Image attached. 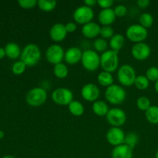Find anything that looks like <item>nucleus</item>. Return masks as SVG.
I'll use <instances>...</instances> for the list:
<instances>
[{
	"instance_id": "1",
	"label": "nucleus",
	"mask_w": 158,
	"mask_h": 158,
	"mask_svg": "<svg viewBox=\"0 0 158 158\" xmlns=\"http://www.w3.org/2000/svg\"><path fill=\"white\" fill-rule=\"evenodd\" d=\"M41 59V50L35 43H29L23 49L20 56V60L26 66H34Z\"/></svg>"
},
{
	"instance_id": "2",
	"label": "nucleus",
	"mask_w": 158,
	"mask_h": 158,
	"mask_svg": "<svg viewBox=\"0 0 158 158\" xmlns=\"http://www.w3.org/2000/svg\"><path fill=\"white\" fill-rule=\"evenodd\" d=\"M119 57L117 52L112 49H107L100 55V66L103 71L113 72L118 69Z\"/></svg>"
},
{
	"instance_id": "3",
	"label": "nucleus",
	"mask_w": 158,
	"mask_h": 158,
	"mask_svg": "<svg viewBox=\"0 0 158 158\" xmlns=\"http://www.w3.org/2000/svg\"><path fill=\"white\" fill-rule=\"evenodd\" d=\"M127 93L122 86L113 84L106 87L105 90V98L113 105H119L125 101Z\"/></svg>"
},
{
	"instance_id": "4",
	"label": "nucleus",
	"mask_w": 158,
	"mask_h": 158,
	"mask_svg": "<svg viewBox=\"0 0 158 158\" xmlns=\"http://www.w3.org/2000/svg\"><path fill=\"white\" fill-rule=\"evenodd\" d=\"M117 80L122 86H131L134 84L137 74L131 65L123 64L117 69Z\"/></svg>"
},
{
	"instance_id": "5",
	"label": "nucleus",
	"mask_w": 158,
	"mask_h": 158,
	"mask_svg": "<svg viewBox=\"0 0 158 158\" xmlns=\"http://www.w3.org/2000/svg\"><path fill=\"white\" fill-rule=\"evenodd\" d=\"M81 63L86 70L94 72L100 66V56L94 49H86L83 52Z\"/></svg>"
},
{
	"instance_id": "6",
	"label": "nucleus",
	"mask_w": 158,
	"mask_h": 158,
	"mask_svg": "<svg viewBox=\"0 0 158 158\" xmlns=\"http://www.w3.org/2000/svg\"><path fill=\"white\" fill-rule=\"evenodd\" d=\"M47 99V92L43 87H34L27 93L26 101L30 106L38 107L44 104Z\"/></svg>"
},
{
	"instance_id": "7",
	"label": "nucleus",
	"mask_w": 158,
	"mask_h": 158,
	"mask_svg": "<svg viewBox=\"0 0 158 158\" xmlns=\"http://www.w3.org/2000/svg\"><path fill=\"white\" fill-rule=\"evenodd\" d=\"M148 35V29L140 24H132L126 30V37L134 43H141Z\"/></svg>"
},
{
	"instance_id": "8",
	"label": "nucleus",
	"mask_w": 158,
	"mask_h": 158,
	"mask_svg": "<svg viewBox=\"0 0 158 158\" xmlns=\"http://www.w3.org/2000/svg\"><path fill=\"white\" fill-rule=\"evenodd\" d=\"M52 101L61 106H68L73 100V93L66 87H59L51 94Z\"/></svg>"
},
{
	"instance_id": "9",
	"label": "nucleus",
	"mask_w": 158,
	"mask_h": 158,
	"mask_svg": "<svg viewBox=\"0 0 158 158\" xmlns=\"http://www.w3.org/2000/svg\"><path fill=\"white\" fill-rule=\"evenodd\" d=\"M73 16L76 23L83 26L92 22V19L94 18V11L91 7L83 5L75 9Z\"/></svg>"
},
{
	"instance_id": "10",
	"label": "nucleus",
	"mask_w": 158,
	"mask_h": 158,
	"mask_svg": "<svg viewBox=\"0 0 158 158\" xmlns=\"http://www.w3.org/2000/svg\"><path fill=\"white\" fill-rule=\"evenodd\" d=\"M106 121L114 127H120L127 120V114L123 110L119 107H114L109 110L106 116Z\"/></svg>"
},
{
	"instance_id": "11",
	"label": "nucleus",
	"mask_w": 158,
	"mask_h": 158,
	"mask_svg": "<svg viewBox=\"0 0 158 158\" xmlns=\"http://www.w3.org/2000/svg\"><path fill=\"white\" fill-rule=\"evenodd\" d=\"M65 51L63 48L59 44H52L46 49V58L49 63L56 65L62 63L64 60Z\"/></svg>"
},
{
	"instance_id": "12",
	"label": "nucleus",
	"mask_w": 158,
	"mask_h": 158,
	"mask_svg": "<svg viewBox=\"0 0 158 158\" xmlns=\"http://www.w3.org/2000/svg\"><path fill=\"white\" fill-rule=\"evenodd\" d=\"M151 53V47L144 42L134 43L131 48V55L135 60L143 61L149 58Z\"/></svg>"
},
{
	"instance_id": "13",
	"label": "nucleus",
	"mask_w": 158,
	"mask_h": 158,
	"mask_svg": "<svg viewBox=\"0 0 158 158\" xmlns=\"http://www.w3.org/2000/svg\"><path fill=\"white\" fill-rule=\"evenodd\" d=\"M125 135L126 134L123 132L121 128L112 127L108 130L106 138L110 144L114 147H117L124 143Z\"/></svg>"
},
{
	"instance_id": "14",
	"label": "nucleus",
	"mask_w": 158,
	"mask_h": 158,
	"mask_svg": "<svg viewBox=\"0 0 158 158\" xmlns=\"http://www.w3.org/2000/svg\"><path fill=\"white\" fill-rule=\"evenodd\" d=\"M81 96L86 101L95 102L98 100L100 90L97 85L89 83L83 85L81 88Z\"/></svg>"
},
{
	"instance_id": "15",
	"label": "nucleus",
	"mask_w": 158,
	"mask_h": 158,
	"mask_svg": "<svg viewBox=\"0 0 158 158\" xmlns=\"http://www.w3.org/2000/svg\"><path fill=\"white\" fill-rule=\"evenodd\" d=\"M67 33L68 32L65 27V24L60 23H57L52 25L49 32L51 40L56 43L63 41L66 39Z\"/></svg>"
},
{
	"instance_id": "16",
	"label": "nucleus",
	"mask_w": 158,
	"mask_h": 158,
	"mask_svg": "<svg viewBox=\"0 0 158 158\" xmlns=\"http://www.w3.org/2000/svg\"><path fill=\"white\" fill-rule=\"evenodd\" d=\"M83 51L77 46L69 47L66 51H65L64 60L66 63L69 65L77 64L79 62H81Z\"/></svg>"
},
{
	"instance_id": "17",
	"label": "nucleus",
	"mask_w": 158,
	"mask_h": 158,
	"mask_svg": "<svg viewBox=\"0 0 158 158\" xmlns=\"http://www.w3.org/2000/svg\"><path fill=\"white\" fill-rule=\"evenodd\" d=\"M101 26L97 24L95 22H90L86 24L83 25L82 27V34L86 38L94 39L98 36L100 33Z\"/></svg>"
},
{
	"instance_id": "18",
	"label": "nucleus",
	"mask_w": 158,
	"mask_h": 158,
	"mask_svg": "<svg viewBox=\"0 0 158 158\" xmlns=\"http://www.w3.org/2000/svg\"><path fill=\"white\" fill-rule=\"evenodd\" d=\"M116 15L114 12V9L110 8V9H102L98 15V20L103 26H110L111 24L114 23L116 19Z\"/></svg>"
},
{
	"instance_id": "19",
	"label": "nucleus",
	"mask_w": 158,
	"mask_h": 158,
	"mask_svg": "<svg viewBox=\"0 0 158 158\" xmlns=\"http://www.w3.org/2000/svg\"><path fill=\"white\" fill-rule=\"evenodd\" d=\"M112 158H133V149L123 143L119 146L114 147L111 153Z\"/></svg>"
},
{
	"instance_id": "20",
	"label": "nucleus",
	"mask_w": 158,
	"mask_h": 158,
	"mask_svg": "<svg viewBox=\"0 0 158 158\" xmlns=\"http://www.w3.org/2000/svg\"><path fill=\"white\" fill-rule=\"evenodd\" d=\"M5 51H6V56L12 60H15V59L20 57L22 52L19 46L13 42H10L6 44V47H5Z\"/></svg>"
},
{
	"instance_id": "21",
	"label": "nucleus",
	"mask_w": 158,
	"mask_h": 158,
	"mask_svg": "<svg viewBox=\"0 0 158 158\" xmlns=\"http://www.w3.org/2000/svg\"><path fill=\"white\" fill-rule=\"evenodd\" d=\"M110 108L107 103L103 100H97V101L94 102L92 105V110L96 115L99 117H106L109 111Z\"/></svg>"
},
{
	"instance_id": "22",
	"label": "nucleus",
	"mask_w": 158,
	"mask_h": 158,
	"mask_svg": "<svg viewBox=\"0 0 158 158\" xmlns=\"http://www.w3.org/2000/svg\"><path fill=\"white\" fill-rule=\"evenodd\" d=\"M125 43V37L122 34L117 33L114 34L110 39L109 46L112 50L115 52H118L120 49H122Z\"/></svg>"
},
{
	"instance_id": "23",
	"label": "nucleus",
	"mask_w": 158,
	"mask_h": 158,
	"mask_svg": "<svg viewBox=\"0 0 158 158\" xmlns=\"http://www.w3.org/2000/svg\"><path fill=\"white\" fill-rule=\"evenodd\" d=\"M114 77L112 73L106 71H102L97 76V82L102 86H108L114 84Z\"/></svg>"
},
{
	"instance_id": "24",
	"label": "nucleus",
	"mask_w": 158,
	"mask_h": 158,
	"mask_svg": "<svg viewBox=\"0 0 158 158\" xmlns=\"http://www.w3.org/2000/svg\"><path fill=\"white\" fill-rule=\"evenodd\" d=\"M68 110L72 115L75 117H80L84 113V106L81 102L78 100H73L69 105H68Z\"/></svg>"
},
{
	"instance_id": "25",
	"label": "nucleus",
	"mask_w": 158,
	"mask_h": 158,
	"mask_svg": "<svg viewBox=\"0 0 158 158\" xmlns=\"http://www.w3.org/2000/svg\"><path fill=\"white\" fill-rule=\"evenodd\" d=\"M69 73V69L65 63H60L55 65L53 67V74L58 79L66 78Z\"/></svg>"
},
{
	"instance_id": "26",
	"label": "nucleus",
	"mask_w": 158,
	"mask_h": 158,
	"mask_svg": "<svg viewBox=\"0 0 158 158\" xmlns=\"http://www.w3.org/2000/svg\"><path fill=\"white\" fill-rule=\"evenodd\" d=\"M145 117L151 124H158V106H151L145 112Z\"/></svg>"
},
{
	"instance_id": "27",
	"label": "nucleus",
	"mask_w": 158,
	"mask_h": 158,
	"mask_svg": "<svg viewBox=\"0 0 158 158\" xmlns=\"http://www.w3.org/2000/svg\"><path fill=\"white\" fill-rule=\"evenodd\" d=\"M139 142V137L136 133L134 132H129L126 134L125 135L124 143L127 145L129 148L134 150L136 148Z\"/></svg>"
},
{
	"instance_id": "28",
	"label": "nucleus",
	"mask_w": 158,
	"mask_h": 158,
	"mask_svg": "<svg viewBox=\"0 0 158 158\" xmlns=\"http://www.w3.org/2000/svg\"><path fill=\"white\" fill-rule=\"evenodd\" d=\"M56 4V1H54V0H49V1H47V0H39L37 6L42 11L51 12V11L55 9Z\"/></svg>"
},
{
	"instance_id": "29",
	"label": "nucleus",
	"mask_w": 158,
	"mask_h": 158,
	"mask_svg": "<svg viewBox=\"0 0 158 158\" xmlns=\"http://www.w3.org/2000/svg\"><path fill=\"white\" fill-rule=\"evenodd\" d=\"M134 85L136 86V88H137L138 89H140V90H144V89H148V88L149 87L150 81L147 78L146 76L144 75L137 76Z\"/></svg>"
},
{
	"instance_id": "30",
	"label": "nucleus",
	"mask_w": 158,
	"mask_h": 158,
	"mask_svg": "<svg viewBox=\"0 0 158 158\" xmlns=\"http://www.w3.org/2000/svg\"><path fill=\"white\" fill-rule=\"evenodd\" d=\"M139 22H140V25L148 29V28L152 26L153 23H154V17L151 14L148 13V12H144L140 15V18H139Z\"/></svg>"
},
{
	"instance_id": "31",
	"label": "nucleus",
	"mask_w": 158,
	"mask_h": 158,
	"mask_svg": "<svg viewBox=\"0 0 158 158\" xmlns=\"http://www.w3.org/2000/svg\"><path fill=\"white\" fill-rule=\"evenodd\" d=\"M108 43L106 40L103 38H97L96 39L95 41L94 42V50L97 51V52H104L105 51L107 50Z\"/></svg>"
},
{
	"instance_id": "32",
	"label": "nucleus",
	"mask_w": 158,
	"mask_h": 158,
	"mask_svg": "<svg viewBox=\"0 0 158 158\" xmlns=\"http://www.w3.org/2000/svg\"><path fill=\"white\" fill-rule=\"evenodd\" d=\"M136 103H137V106L139 110L142 111H145V112L151 106V100H149L148 97H144V96L138 97Z\"/></svg>"
},
{
	"instance_id": "33",
	"label": "nucleus",
	"mask_w": 158,
	"mask_h": 158,
	"mask_svg": "<svg viewBox=\"0 0 158 158\" xmlns=\"http://www.w3.org/2000/svg\"><path fill=\"white\" fill-rule=\"evenodd\" d=\"M26 65L21 60L15 62L12 66V72L17 76L22 75L26 71Z\"/></svg>"
},
{
	"instance_id": "34",
	"label": "nucleus",
	"mask_w": 158,
	"mask_h": 158,
	"mask_svg": "<svg viewBox=\"0 0 158 158\" xmlns=\"http://www.w3.org/2000/svg\"><path fill=\"white\" fill-rule=\"evenodd\" d=\"M145 74L150 82H156L158 80V68L156 66L148 68Z\"/></svg>"
},
{
	"instance_id": "35",
	"label": "nucleus",
	"mask_w": 158,
	"mask_h": 158,
	"mask_svg": "<svg viewBox=\"0 0 158 158\" xmlns=\"http://www.w3.org/2000/svg\"><path fill=\"white\" fill-rule=\"evenodd\" d=\"M101 38L104 39H110L114 35V30L110 26H102L100 29V33Z\"/></svg>"
},
{
	"instance_id": "36",
	"label": "nucleus",
	"mask_w": 158,
	"mask_h": 158,
	"mask_svg": "<svg viewBox=\"0 0 158 158\" xmlns=\"http://www.w3.org/2000/svg\"><path fill=\"white\" fill-rule=\"evenodd\" d=\"M38 3L36 0H19L18 4L23 9H30L35 7Z\"/></svg>"
},
{
	"instance_id": "37",
	"label": "nucleus",
	"mask_w": 158,
	"mask_h": 158,
	"mask_svg": "<svg viewBox=\"0 0 158 158\" xmlns=\"http://www.w3.org/2000/svg\"><path fill=\"white\" fill-rule=\"evenodd\" d=\"M114 12L117 17H123L127 12V8L123 4H119L117 6H115L114 9Z\"/></svg>"
},
{
	"instance_id": "38",
	"label": "nucleus",
	"mask_w": 158,
	"mask_h": 158,
	"mask_svg": "<svg viewBox=\"0 0 158 158\" xmlns=\"http://www.w3.org/2000/svg\"><path fill=\"white\" fill-rule=\"evenodd\" d=\"M97 4L100 8H102V9H110L114 5V1L113 0H98Z\"/></svg>"
},
{
	"instance_id": "39",
	"label": "nucleus",
	"mask_w": 158,
	"mask_h": 158,
	"mask_svg": "<svg viewBox=\"0 0 158 158\" xmlns=\"http://www.w3.org/2000/svg\"><path fill=\"white\" fill-rule=\"evenodd\" d=\"M65 27H66V31L67 32H74L77 29V25L76 23H73V22H69L66 24H65Z\"/></svg>"
},
{
	"instance_id": "40",
	"label": "nucleus",
	"mask_w": 158,
	"mask_h": 158,
	"mask_svg": "<svg viewBox=\"0 0 158 158\" xmlns=\"http://www.w3.org/2000/svg\"><path fill=\"white\" fill-rule=\"evenodd\" d=\"M137 5L140 8H143V9H145V8L148 7L151 3V2L149 0H138L137 1Z\"/></svg>"
},
{
	"instance_id": "41",
	"label": "nucleus",
	"mask_w": 158,
	"mask_h": 158,
	"mask_svg": "<svg viewBox=\"0 0 158 158\" xmlns=\"http://www.w3.org/2000/svg\"><path fill=\"white\" fill-rule=\"evenodd\" d=\"M83 2H84V5H86V6L91 8H93L94 6H95L97 4V0H84Z\"/></svg>"
},
{
	"instance_id": "42",
	"label": "nucleus",
	"mask_w": 158,
	"mask_h": 158,
	"mask_svg": "<svg viewBox=\"0 0 158 158\" xmlns=\"http://www.w3.org/2000/svg\"><path fill=\"white\" fill-rule=\"evenodd\" d=\"M5 56H6V51H5V48L0 47V60L4 58Z\"/></svg>"
},
{
	"instance_id": "43",
	"label": "nucleus",
	"mask_w": 158,
	"mask_h": 158,
	"mask_svg": "<svg viewBox=\"0 0 158 158\" xmlns=\"http://www.w3.org/2000/svg\"><path fill=\"white\" fill-rule=\"evenodd\" d=\"M5 137V134L2 131H0V140L1 139H3Z\"/></svg>"
},
{
	"instance_id": "44",
	"label": "nucleus",
	"mask_w": 158,
	"mask_h": 158,
	"mask_svg": "<svg viewBox=\"0 0 158 158\" xmlns=\"http://www.w3.org/2000/svg\"><path fill=\"white\" fill-rule=\"evenodd\" d=\"M154 87H155L156 92L158 94V80H157V81L155 82V86H154Z\"/></svg>"
},
{
	"instance_id": "45",
	"label": "nucleus",
	"mask_w": 158,
	"mask_h": 158,
	"mask_svg": "<svg viewBox=\"0 0 158 158\" xmlns=\"http://www.w3.org/2000/svg\"><path fill=\"white\" fill-rule=\"evenodd\" d=\"M2 158H16V157H15L14 156H12V155H6Z\"/></svg>"
},
{
	"instance_id": "46",
	"label": "nucleus",
	"mask_w": 158,
	"mask_h": 158,
	"mask_svg": "<svg viewBox=\"0 0 158 158\" xmlns=\"http://www.w3.org/2000/svg\"><path fill=\"white\" fill-rule=\"evenodd\" d=\"M155 158H158V150H157V151L156 152V154H155Z\"/></svg>"
}]
</instances>
